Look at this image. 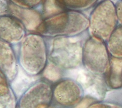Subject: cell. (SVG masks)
<instances>
[{
    "label": "cell",
    "instance_id": "6da1fadb",
    "mask_svg": "<svg viewBox=\"0 0 122 108\" xmlns=\"http://www.w3.org/2000/svg\"><path fill=\"white\" fill-rule=\"evenodd\" d=\"M19 65L28 75L42 74L48 62V49L45 37L37 33L26 34L19 44Z\"/></svg>",
    "mask_w": 122,
    "mask_h": 108
},
{
    "label": "cell",
    "instance_id": "7a4b0ae2",
    "mask_svg": "<svg viewBox=\"0 0 122 108\" xmlns=\"http://www.w3.org/2000/svg\"><path fill=\"white\" fill-rule=\"evenodd\" d=\"M89 20L82 12L66 10L45 19L37 33L45 37H74L88 29Z\"/></svg>",
    "mask_w": 122,
    "mask_h": 108
},
{
    "label": "cell",
    "instance_id": "3957f363",
    "mask_svg": "<svg viewBox=\"0 0 122 108\" xmlns=\"http://www.w3.org/2000/svg\"><path fill=\"white\" fill-rule=\"evenodd\" d=\"M78 37L52 38L47 43L48 61L65 71L82 65L83 43Z\"/></svg>",
    "mask_w": 122,
    "mask_h": 108
},
{
    "label": "cell",
    "instance_id": "277c9868",
    "mask_svg": "<svg viewBox=\"0 0 122 108\" xmlns=\"http://www.w3.org/2000/svg\"><path fill=\"white\" fill-rule=\"evenodd\" d=\"M89 20L90 36L107 43L119 25L115 4L109 0L97 3L90 14Z\"/></svg>",
    "mask_w": 122,
    "mask_h": 108
},
{
    "label": "cell",
    "instance_id": "5b68a950",
    "mask_svg": "<svg viewBox=\"0 0 122 108\" xmlns=\"http://www.w3.org/2000/svg\"><path fill=\"white\" fill-rule=\"evenodd\" d=\"M110 58L107 43L104 41L90 36L83 43L82 64L90 73L104 75L109 65Z\"/></svg>",
    "mask_w": 122,
    "mask_h": 108
},
{
    "label": "cell",
    "instance_id": "8992f818",
    "mask_svg": "<svg viewBox=\"0 0 122 108\" xmlns=\"http://www.w3.org/2000/svg\"><path fill=\"white\" fill-rule=\"evenodd\" d=\"M53 102V85L44 80L30 85L18 99V108H49Z\"/></svg>",
    "mask_w": 122,
    "mask_h": 108
},
{
    "label": "cell",
    "instance_id": "52a82bcc",
    "mask_svg": "<svg viewBox=\"0 0 122 108\" xmlns=\"http://www.w3.org/2000/svg\"><path fill=\"white\" fill-rule=\"evenodd\" d=\"M84 92L76 80L64 77L53 85V102L61 108H72L83 99Z\"/></svg>",
    "mask_w": 122,
    "mask_h": 108
},
{
    "label": "cell",
    "instance_id": "ba28073f",
    "mask_svg": "<svg viewBox=\"0 0 122 108\" xmlns=\"http://www.w3.org/2000/svg\"><path fill=\"white\" fill-rule=\"evenodd\" d=\"M8 14L21 22L26 30L31 33H38L44 20L42 11L36 8H28L18 6L11 1H7Z\"/></svg>",
    "mask_w": 122,
    "mask_h": 108
},
{
    "label": "cell",
    "instance_id": "9c48e42d",
    "mask_svg": "<svg viewBox=\"0 0 122 108\" xmlns=\"http://www.w3.org/2000/svg\"><path fill=\"white\" fill-rule=\"evenodd\" d=\"M26 30L18 19L10 15L0 16V40L18 44L26 36Z\"/></svg>",
    "mask_w": 122,
    "mask_h": 108
},
{
    "label": "cell",
    "instance_id": "30bf717a",
    "mask_svg": "<svg viewBox=\"0 0 122 108\" xmlns=\"http://www.w3.org/2000/svg\"><path fill=\"white\" fill-rule=\"evenodd\" d=\"M18 71V57L13 46L0 40V72L10 83L15 80Z\"/></svg>",
    "mask_w": 122,
    "mask_h": 108
},
{
    "label": "cell",
    "instance_id": "8fae6325",
    "mask_svg": "<svg viewBox=\"0 0 122 108\" xmlns=\"http://www.w3.org/2000/svg\"><path fill=\"white\" fill-rule=\"evenodd\" d=\"M104 76L106 84L111 89L122 88V58L110 56L109 65Z\"/></svg>",
    "mask_w": 122,
    "mask_h": 108
},
{
    "label": "cell",
    "instance_id": "7c38bea8",
    "mask_svg": "<svg viewBox=\"0 0 122 108\" xmlns=\"http://www.w3.org/2000/svg\"><path fill=\"white\" fill-rule=\"evenodd\" d=\"M110 55L116 58H122V25L119 24L107 42Z\"/></svg>",
    "mask_w": 122,
    "mask_h": 108
},
{
    "label": "cell",
    "instance_id": "4fadbf2b",
    "mask_svg": "<svg viewBox=\"0 0 122 108\" xmlns=\"http://www.w3.org/2000/svg\"><path fill=\"white\" fill-rule=\"evenodd\" d=\"M0 108H18V100L8 83L0 84Z\"/></svg>",
    "mask_w": 122,
    "mask_h": 108
},
{
    "label": "cell",
    "instance_id": "5bb4252c",
    "mask_svg": "<svg viewBox=\"0 0 122 108\" xmlns=\"http://www.w3.org/2000/svg\"><path fill=\"white\" fill-rule=\"evenodd\" d=\"M66 10L82 12L94 6L97 0H60L59 1Z\"/></svg>",
    "mask_w": 122,
    "mask_h": 108
},
{
    "label": "cell",
    "instance_id": "9a60e30c",
    "mask_svg": "<svg viewBox=\"0 0 122 108\" xmlns=\"http://www.w3.org/2000/svg\"><path fill=\"white\" fill-rule=\"evenodd\" d=\"M65 72L62 69L48 61L42 74L44 80L51 84H55L64 78Z\"/></svg>",
    "mask_w": 122,
    "mask_h": 108
},
{
    "label": "cell",
    "instance_id": "2e32d148",
    "mask_svg": "<svg viewBox=\"0 0 122 108\" xmlns=\"http://www.w3.org/2000/svg\"><path fill=\"white\" fill-rule=\"evenodd\" d=\"M42 5L44 19L66 10L59 1H43Z\"/></svg>",
    "mask_w": 122,
    "mask_h": 108
},
{
    "label": "cell",
    "instance_id": "e0dca14e",
    "mask_svg": "<svg viewBox=\"0 0 122 108\" xmlns=\"http://www.w3.org/2000/svg\"><path fill=\"white\" fill-rule=\"evenodd\" d=\"M14 4L25 8H36V7L39 6L40 5H42L43 3V1H19V0H13L11 1Z\"/></svg>",
    "mask_w": 122,
    "mask_h": 108
},
{
    "label": "cell",
    "instance_id": "ac0fdd59",
    "mask_svg": "<svg viewBox=\"0 0 122 108\" xmlns=\"http://www.w3.org/2000/svg\"><path fill=\"white\" fill-rule=\"evenodd\" d=\"M86 108H122V107L115 104L96 102L91 103Z\"/></svg>",
    "mask_w": 122,
    "mask_h": 108
},
{
    "label": "cell",
    "instance_id": "d6986e66",
    "mask_svg": "<svg viewBox=\"0 0 122 108\" xmlns=\"http://www.w3.org/2000/svg\"><path fill=\"white\" fill-rule=\"evenodd\" d=\"M117 16L120 24L122 25V0L118 1L115 4Z\"/></svg>",
    "mask_w": 122,
    "mask_h": 108
},
{
    "label": "cell",
    "instance_id": "ffe728a7",
    "mask_svg": "<svg viewBox=\"0 0 122 108\" xmlns=\"http://www.w3.org/2000/svg\"><path fill=\"white\" fill-rule=\"evenodd\" d=\"M8 83V82H7L5 78L2 74V73L0 72V84H3V83Z\"/></svg>",
    "mask_w": 122,
    "mask_h": 108
}]
</instances>
